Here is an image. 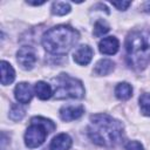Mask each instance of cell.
Listing matches in <instances>:
<instances>
[{
	"mask_svg": "<svg viewBox=\"0 0 150 150\" xmlns=\"http://www.w3.org/2000/svg\"><path fill=\"white\" fill-rule=\"evenodd\" d=\"M88 136L97 145L111 148L121 142L123 124L108 114H96L90 117Z\"/></svg>",
	"mask_w": 150,
	"mask_h": 150,
	"instance_id": "cell-1",
	"label": "cell"
},
{
	"mask_svg": "<svg viewBox=\"0 0 150 150\" xmlns=\"http://www.w3.org/2000/svg\"><path fill=\"white\" fill-rule=\"evenodd\" d=\"M93 49L88 45L80 46L74 53V61L80 66H87L93 59Z\"/></svg>",
	"mask_w": 150,
	"mask_h": 150,
	"instance_id": "cell-10",
	"label": "cell"
},
{
	"mask_svg": "<svg viewBox=\"0 0 150 150\" xmlns=\"http://www.w3.org/2000/svg\"><path fill=\"white\" fill-rule=\"evenodd\" d=\"M34 91L36 94V96L40 98V100H48L53 96L54 91L52 89V86L48 84L47 82H43V81H39L36 82L35 87H34Z\"/></svg>",
	"mask_w": 150,
	"mask_h": 150,
	"instance_id": "cell-13",
	"label": "cell"
},
{
	"mask_svg": "<svg viewBox=\"0 0 150 150\" xmlns=\"http://www.w3.org/2000/svg\"><path fill=\"white\" fill-rule=\"evenodd\" d=\"M1 84L7 86L15 79V71L7 61H1Z\"/></svg>",
	"mask_w": 150,
	"mask_h": 150,
	"instance_id": "cell-12",
	"label": "cell"
},
{
	"mask_svg": "<svg viewBox=\"0 0 150 150\" xmlns=\"http://www.w3.org/2000/svg\"><path fill=\"white\" fill-rule=\"evenodd\" d=\"M70 146H71L70 136L67 134H59L52 139L50 144L45 150H69Z\"/></svg>",
	"mask_w": 150,
	"mask_h": 150,
	"instance_id": "cell-9",
	"label": "cell"
},
{
	"mask_svg": "<svg viewBox=\"0 0 150 150\" xmlns=\"http://www.w3.org/2000/svg\"><path fill=\"white\" fill-rule=\"evenodd\" d=\"M125 53L128 64L136 69H144L150 62V29L131 32L125 39Z\"/></svg>",
	"mask_w": 150,
	"mask_h": 150,
	"instance_id": "cell-2",
	"label": "cell"
},
{
	"mask_svg": "<svg viewBox=\"0 0 150 150\" xmlns=\"http://www.w3.org/2000/svg\"><path fill=\"white\" fill-rule=\"evenodd\" d=\"M79 32L66 25H59L48 29L42 36V46L54 55L67 54L79 41Z\"/></svg>",
	"mask_w": 150,
	"mask_h": 150,
	"instance_id": "cell-3",
	"label": "cell"
},
{
	"mask_svg": "<svg viewBox=\"0 0 150 150\" xmlns=\"http://www.w3.org/2000/svg\"><path fill=\"white\" fill-rule=\"evenodd\" d=\"M120 48V42L115 36H107L98 43V49L104 55H114Z\"/></svg>",
	"mask_w": 150,
	"mask_h": 150,
	"instance_id": "cell-8",
	"label": "cell"
},
{
	"mask_svg": "<svg viewBox=\"0 0 150 150\" xmlns=\"http://www.w3.org/2000/svg\"><path fill=\"white\" fill-rule=\"evenodd\" d=\"M14 95L19 103L26 104V103L30 102V100L33 97V88L27 82H20L16 84V87L14 89Z\"/></svg>",
	"mask_w": 150,
	"mask_h": 150,
	"instance_id": "cell-7",
	"label": "cell"
},
{
	"mask_svg": "<svg viewBox=\"0 0 150 150\" xmlns=\"http://www.w3.org/2000/svg\"><path fill=\"white\" fill-rule=\"evenodd\" d=\"M114 68H115V63L111 60L102 59L95 64L94 71L97 75H108L114 70Z\"/></svg>",
	"mask_w": 150,
	"mask_h": 150,
	"instance_id": "cell-14",
	"label": "cell"
},
{
	"mask_svg": "<svg viewBox=\"0 0 150 150\" xmlns=\"http://www.w3.org/2000/svg\"><path fill=\"white\" fill-rule=\"evenodd\" d=\"M27 4H29V5H34V6H39V5H43L45 4V1H35V2H33V1H27Z\"/></svg>",
	"mask_w": 150,
	"mask_h": 150,
	"instance_id": "cell-23",
	"label": "cell"
},
{
	"mask_svg": "<svg viewBox=\"0 0 150 150\" xmlns=\"http://www.w3.org/2000/svg\"><path fill=\"white\" fill-rule=\"evenodd\" d=\"M109 29H110L109 28V25L104 20H97L95 22V25H94V32L93 33H94L95 36L100 38V36L107 34L109 32Z\"/></svg>",
	"mask_w": 150,
	"mask_h": 150,
	"instance_id": "cell-18",
	"label": "cell"
},
{
	"mask_svg": "<svg viewBox=\"0 0 150 150\" xmlns=\"http://www.w3.org/2000/svg\"><path fill=\"white\" fill-rule=\"evenodd\" d=\"M143 11L146 12V13H150V1L144 2V5H143Z\"/></svg>",
	"mask_w": 150,
	"mask_h": 150,
	"instance_id": "cell-22",
	"label": "cell"
},
{
	"mask_svg": "<svg viewBox=\"0 0 150 150\" xmlns=\"http://www.w3.org/2000/svg\"><path fill=\"white\" fill-rule=\"evenodd\" d=\"M59 112H60L61 120H63L66 122H69V121H74V120L80 118L83 115L84 109H83L82 105H79V107L67 105V107H62Z\"/></svg>",
	"mask_w": 150,
	"mask_h": 150,
	"instance_id": "cell-11",
	"label": "cell"
},
{
	"mask_svg": "<svg viewBox=\"0 0 150 150\" xmlns=\"http://www.w3.org/2000/svg\"><path fill=\"white\" fill-rule=\"evenodd\" d=\"M132 95V87L127 83V82H121L116 86L115 88V96L121 100V101H125L129 100Z\"/></svg>",
	"mask_w": 150,
	"mask_h": 150,
	"instance_id": "cell-15",
	"label": "cell"
},
{
	"mask_svg": "<svg viewBox=\"0 0 150 150\" xmlns=\"http://www.w3.org/2000/svg\"><path fill=\"white\" fill-rule=\"evenodd\" d=\"M56 125L54 124L53 121L41 117V116H35L30 120V124L27 128L25 132V144L29 149H34L40 146L47 138L48 134L54 131Z\"/></svg>",
	"mask_w": 150,
	"mask_h": 150,
	"instance_id": "cell-4",
	"label": "cell"
},
{
	"mask_svg": "<svg viewBox=\"0 0 150 150\" xmlns=\"http://www.w3.org/2000/svg\"><path fill=\"white\" fill-rule=\"evenodd\" d=\"M125 150H144L143 145L137 141H130L125 145Z\"/></svg>",
	"mask_w": 150,
	"mask_h": 150,
	"instance_id": "cell-20",
	"label": "cell"
},
{
	"mask_svg": "<svg viewBox=\"0 0 150 150\" xmlns=\"http://www.w3.org/2000/svg\"><path fill=\"white\" fill-rule=\"evenodd\" d=\"M25 112L26 110L21 104H13L9 110V118L13 121H20L25 116Z\"/></svg>",
	"mask_w": 150,
	"mask_h": 150,
	"instance_id": "cell-17",
	"label": "cell"
},
{
	"mask_svg": "<svg viewBox=\"0 0 150 150\" xmlns=\"http://www.w3.org/2000/svg\"><path fill=\"white\" fill-rule=\"evenodd\" d=\"M139 108L143 115L150 116V93H145L139 97Z\"/></svg>",
	"mask_w": 150,
	"mask_h": 150,
	"instance_id": "cell-19",
	"label": "cell"
},
{
	"mask_svg": "<svg viewBox=\"0 0 150 150\" xmlns=\"http://www.w3.org/2000/svg\"><path fill=\"white\" fill-rule=\"evenodd\" d=\"M70 5L69 2L64 1H56L52 5V13L55 15H66L70 12Z\"/></svg>",
	"mask_w": 150,
	"mask_h": 150,
	"instance_id": "cell-16",
	"label": "cell"
},
{
	"mask_svg": "<svg viewBox=\"0 0 150 150\" xmlns=\"http://www.w3.org/2000/svg\"><path fill=\"white\" fill-rule=\"evenodd\" d=\"M55 82L54 96L57 100L63 98H81L84 95V88L80 80L71 77L67 74H60Z\"/></svg>",
	"mask_w": 150,
	"mask_h": 150,
	"instance_id": "cell-5",
	"label": "cell"
},
{
	"mask_svg": "<svg viewBox=\"0 0 150 150\" xmlns=\"http://www.w3.org/2000/svg\"><path fill=\"white\" fill-rule=\"evenodd\" d=\"M111 5L116 7L118 11H125L131 5V2L130 1H111Z\"/></svg>",
	"mask_w": 150,
	"mask_h": 150,
	"instance_id": "cell-21",
	"label": "cell"
},
{
	"mask_svg": "<svg viewBox=\"0 0 150 150\" xmlns=\"http://www.w3.org/2000/svg\"><path fill=\"white\" fill-rule=\"evenodd\" d=\"M16 61L19 66L25 70H30L35 66L36 62V54L32 47L25 46L21 47L16 53Z\"/></svg>",
	"mask_w": 150,
	"mask_h": 150,
	"instance_id": "cell-6",
	"label": "cell"
}]
</instances>
